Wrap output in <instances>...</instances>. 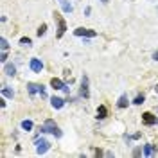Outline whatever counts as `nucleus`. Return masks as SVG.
I'll return each mask as SVG.
<instances>
[{
	"label": "nucleus",
	"mask_w": 158,
	"mask_h": 158,
	"mask_svg": "<svg viewBox=\"0 0 158 158\" xmlns=\"http://www.w3.org/2000/svg\"><path fill=\"white\" fill-rule=\"evenodd\" d=\"M40 131H41V133H52L54 137H58V138L63 137L61 129H59L58 126H56V122H54L52 118H47V120H45V124L41 126V129H40Z\"/></svg>",
	"instance_id": "1"
},
{
	"label": "nucleus",
	"mask_w": 158,
	"mask_h": 158,
	"mask_svg": "<svg viewBox=\"0 0 158 158\" xmlns=\"http://www.w3.org/2000/svg\"><path fill=\"white\" fill-rule=\"evenodd\" d=\"M50 148V142L49 140H45V138H38L36 140V153L38 155H45Z\"/></svg>",
	"instance_id": "2"
},
{
	"label": "nucleus",
	"mask_w": 158,
	"mask_h": 158,
	"mask_svg": "<svg viewBox=\"0 0 158 158\" xmlns=\"http://www.w3.org/2000/svg\"><path fill=\"white\" fill-rule=\"evenodd\" d=\"M88 76L85 74L83 77H81V92H79V95L81 97H85V99H88L90 97V90H88Z\"/></svg>",
	"instance_id": "3"
},
{
	"label": "nucleus",
	"mask_w": 158,
	"mask_h": 158,
	"mask_svg": "<svg viewBox=\"0 0 158 158\" xmlns=\"http://www.w3.org/2000/svg\"><path fill=\"white\" fill-rule=\"evenodd\" d=\"M74 34L76 36H86V38H94V36H97V32L95 31H92V29H85V27H79V29H76L74 31Z\"/></svg>",
	"instance_id": "4"
},
{
	"label": "nucleus",
	"mask_w": 158,
	"mask_h": 158,
	"mask_svg": "<svg viewBox=\"0 0 158 158\" xmlns=\"http://www.w3.org/2000/svg\"><path fill=\"white\" fill-rule=\"evenodd\" d=\"M29 69L32 70V72H36V74H38V72L43 70V61L38 59V58H32V59H31V63H29Z\"/></svg>",
	"instance_id": "5"
},
{
	"label": "nucleus",
	"mask_w": 158,
	"mask_h": 158,
	"mask_svg": "<svg viewBox=\"0 0 158 158\" xmlns=\"http://www.w3.org/2000/svg\"><path fill=\"white\" fill-rule=\"evenodd\" d=\"M50 104H52V108L54 110H61L63 106H65V99H61V97H50Z\"/></svg>",
	"instance_id": "6"
},
{
	"label": "nucleus",
	"mask_w": 158,
	"mask_h": 158,
	"mask_svg": "<svg viewBox=\"0 0 158 158\" xmlns=\"http://www.w3.org/2000/svg\"><path fill=\"white\" fill-rule=\"evenodd\" d=\"M142 120H144V124H148V126H155V124H156L158 120H156V117H155V115H153V113H144V115H142Z\"/></svg>",
	"instance_id": "7"
},
{
	"label": "nucleus",
	"mask_w": 158,
	"mask_h": 158,
	"mask_svg": "<svg viewBox=\"0 0 158 158\" xmlns=\"http://www.w3.org/2000/svg\"><path fill=\"white\" fill-rule=\"evenodd\" d=\"M50 86H52L54 90H65V88H67V85H65L61 79H58V77L50 79Z\"/></svg>",
	"instance_id": "8"
},
{
	"label": "nucleus",
	"mask_w": 158,
	"mask_h": 158,
	"mask_svg": "<svg viewBox=\"0 0 158 158\" xmlns=\"http://www.w3.org/2000/svg\"><path fill=\"white\" fill-rule=\"evenodd\" d=\"M40 88H41V85H36V83H27V90H29L31 97H34L36 94H40Z\"/></svg>",
	"instance_id": "9"
},
{
	"label": "nucleus",
	"mask_w": 158,
	"mask_h": 158,
	"mask_svg": "<svg viewBox=\"0 0 158 158\" xmlns=\"http://www.w3.org/2000/svg\"><path fill=\"white\" fill-rule=\"evenodd\" d=\"M4 72H6V76L13 77V76L16 74V67H15L13 63H6V67H4Z\"/></svg>",
	"instance_id": "10"
},
{
	"label": "nucleus",
	"mask_w": 158,
	"mask_h": 158,
	"mask_svg": "<svg viewBox=\"0 0 158 158\" xmlns=\"http://www.w3.org/2000/svg\"><path fill=\"white\" fill-rule=\"evenodd\" d=\"M65 31H67V23H65L63 18H59L58 20V38H61V36L65 34Z\"/></svg>",
	"instance_id": "11"
},
{
	"label": "nucleus",
	"mask_w": 158,
	"mask_h": 158,
	"mask_svg": "<svg viewBox=\"0 0 158 158\" xmlns=\"http://www.w3.org/2000/svg\"><path fill=\"white\" fill-rule=\"evenodd\" d=\"M106 115H108V110H106V106H104V104H101V106L97 108V117L102 120V118H106Z\"/></svg>",
	"instance_id": "12"
},
{
	"label": "nucleus",
	"mask_w": 158,
	"mask_h": 158,
	"mask_svg": "<svg viewBox=\"0 0 158 158\" xmlns=\"http://www.w3.org/2000/svg\"><path fill=\"white\" fill-rule=\"evenodd\" d=\"M117 106H118V108H126V106H128V95H126V94H122V95L118 97Z\"/></svg>",
	"instance_id": "13"
},
{
	"label": "nucleus",
	"mask_w": 158,
	"mask_h": 158,
	"mask_svg": "<svg viewBox=\"0 0 158 158\" xmlns=\"http://www.w3.org/2000/svg\"><path fill=\"white\" fill-rule=\"evenodd\" d=\"M142 153H144V156H153V155H155V149H153V146H151V144H146Z\"/></svg>",
	"instance_id": "14"
},
{
	"label": "nucleus",
	"mask_w": 158,
	"mask_h": 158,
	"mask_svg": "<svg viewBox=\"0 0 158 158\" xmlns=\"http://www.w3.org/2000/svg\"><path fill=\"white\" fill-rule=\"evenodd\" d=\"M32 126H34V124H32V120H27V118H25V120H22V129H23V131H31Z\"/></svg>",
	"instance_id": "15"
},
{
	"label": "nucleus",
	"mask_w": 158,
	"mask_h": 158,
	"mask_svg": "<svg viewBox=\"0 0 158 158\" xmlns=\"http://www.w3.org/2000/svg\"><path fill=\"white\" fill-rule=\"evenodd\" d=\"M2 95H4V97L13 99V97H15V92H13V90H11L9 86H4V88H2Z\"/></svg>",
	"instance_id": "16"
},
{
	"label": "nucleus",
	"mask_w": 158,
	"mask_h": 158,
	"mask_svg": "<svg viewBox=\"0 0 158 158\" xmlns=\"http://www.w3.org/2000/svg\"><path fill=\"white\" fill-rule=\"evenodd\" d=\"M61 7H63V13H72V11H74L72 4H70V2H67V0H65V2H61Z\"/></svg>",
	"instance_id": "17"
},
{
	"label": "nucleus",
	"mask_w": 158,
	"mask_h": 158,
	"mask_svg": "<svg viewBox=\"0 0 158 158\" xmlns=\"http://www.w3.org/2000/svg\"><path fill=\"white\" fill-rule=\"evenodd\" d=\"M20 45H22V47H31V45H32V41H31V38L23 36V38H20Z\"/></svg>",
	"instance_id": "18"
},
{
	"label": "nucleus",
	"mask_w": 158,
	"mask_h": 158,
	"mask_svg": "<svg viewBox=\"0 0 158 158\" xmlns=\"http://www.w3.org/2000/svg\"><path fill=\"white\" fill-rule=\"evenodd\" d=\"M45 32H47V23H41V25H40V29H38V32H36V34H38L40 38H41V36H43Z\"/></svg>",
	"instance_id": "19"
},
{
	"label": "nucleus",
	"mask_w": 158,
	"mask_h": 158,
	"mask_svg": "<svg viewBox=\"0 0 158 158\" xmlns=\"http://www.w3.org/2000/svg\"><path fill=\"white\" fill-rule=\"evenodd\" d=\"M142 102H144V95H140V94H138L137 97L133 99V104H135V106H140Z\"/></svg>",
	"instance_id": "20"
},
{
	"label": "nucleus",
	"mask_w": 158,
	"mask_h": 158,
	"mask_svg": "<svg viewBox=\"0 0 158 158\" xmlns=\"http://www.w3.org/2000/svg\"><path fill=\"white\" fill-rule=\"evenodd\" d=\"M0 47H2V50L9 49V43H7V40H6V38H0Z\"/></svg>",
	"instance_id": "21"
},
{
	"label": "nucleus",
	"mask_w": 158,
	"mask_h": 158,
	"mask_svg": "<svg viewBox=\"0 0 158 158\" xmlns=\"http://www.w3.org/2000/svg\"><path fill=\"white\" fill-rule=\"evenodd\" d=\"M0 61H2V63H6V61H7V52H6V50H2V56H0Z\"/></svg>",
	"instance_id": "22"
},
{
	"label": "nucleus",
	"mask_w": 158,
	"mask_h": 158,
	"mask_svg": "<svg viewBox=\"0 0 158 158\" xmlns=\"http://www.w3.org/2000/svg\"><path fill=\"white\" fill-rule=\"evenodd\" d=\"M40 95H41V97H47V92H45V86H41V88H40Z\"/></svg>",
	"instance_id": "23"
},
{
	"label": "nucleus",
	"mask_w": 158,
	"mask_h": 158,
	"mask_svg": "<svg viewBox=\"0 0 158 158\" xmlns=\"http://www.w3.org/2000/svg\"><path fill=\"white\" fill-rule=\"evenodd\" d=\"M90 13H92V7H85V16H90Z\"/></svg>",
	"instance_id": "24"
},
{
	"label": "nucleus",
	"mask_w": 158,
	"mask_h": 158,
	"mask_svg": "<svg viewBox=\"0 0 158 158\" xmlns=\"http://www.w3.org/2000/svg\"><path fill=\"white\" fill-rule=\"evenodd\" d=\"M153 59H155V61H158V50H156V52H153Z\"/></svg>",
	"instance_id": "25"
},
{
	"label": "nucleus",
	"mask_w": 158,
	"mask_h": 158,
	"mask_svg": "<svg viewBox=\"0 0 158 158\" xmlns=\"http://www.w3.org/2000/svg\"><path fill=\"white\" fill-rule=\"evenodd\" d=\"M101 2H102V4H108L110 0H101Z\"/></svg>",
	"instance_id": "26"
},
{
	"label": "nucleus",
	"mask_w": 158,
	"mask_h": 158,
	"mask_svg": "<svg viewBox=\"0 0 158 158\" xmlns=\"http://www.w3.org/2000/svg\"><path fill=\"white\" fill-rule=\"evenodd\" d=\"M155 92H156V94H158V85H156V86H155Z\"/></svg>",
	"instance_id": "27"
},
{
	"label": "nucleus",
	"mask_w": 158,
	"mask_h": 158,
	"mask_svg": "<svg viewBox=\"0 0 158 158\" xmlns=\"http://www.w3.org/2000/svg\"><path fill=\"white\" fill-rule=\"evenodd\" d=\"M59 2H65V0H59Z\"/></svg>",
	"instance_id": "28"
}]
</instances>
